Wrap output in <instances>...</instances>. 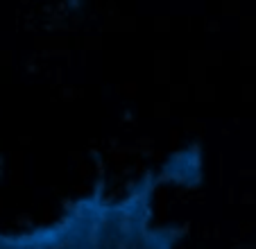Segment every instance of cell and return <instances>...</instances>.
Masks as SVG:
<instances>
[{
	"instance_id": "cell-1",
	"label": "cell",
	"mask_w": 256,
	"mask_h": 249,
	"mask_svg": "<svg viewBox=\"0 0 256 249\" xmlns=\"http://www.w3.org/2000/svg\"><path fill=\"white\" fill-rule=\"evenodd\" d=\"M166 170H148L122 195H106L102 182L66 204L54 222L20 231L18 249H174L184 229L154 222V192L170 182Z\"/></svg>"
}]
</instances>
